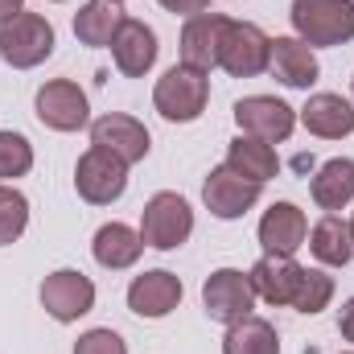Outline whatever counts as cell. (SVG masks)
<instances>
[{"instance_id":"cell-6","label":"cell","mask_w":354,"mask_h":354,"mask_svg":"<svg viewBox=\"0 0 354 354\" xmlns=\"http://www.w3.org/2000/svg\"><path fill=\"white\" fill-rule=\"evenodd\" d=\"M272 62V37L252 21H227L223 33V50H218V66L235 79H256L264 75Z\"/></svg>"},{"instance_id":"cell-22","label":"cell","mask_w":354,"mask_h":354,"mask_svg":"<svg viewBox=\"0 0 354 354\" xmlns=\"http://www.w3.org/2000/svg\"><path fill=\"white\" fill-rule=\"evenodd\" d=\"M124 8L115 0H87L79 12H75V37L91 46V50H111L120 25H124Z\"/></svg>"},{"instance_id":"cell-37","label":"cell","mask_w":354,"mask_h":354,"mask_svg":"<svg viewBox=\"0 0 354 354\" xmlns=\"http://www.w3.org/2000/svg\"><path fill=\"white\" fill-rule=\"evenodd\" d=\"M54 4H58V0H54Z\"/></svg>"},{"instance_id":"cell-10","label":"cell","mask_w":354,"mask_h":354,"mask_svg":"<svg viewBox=\"0 0 354 354\" xmlns=\"http://www.w3.org/2000/svg\"><path fill=\"white\" fill-rule=\"evenodd\" d=\"M235 124L243 136H260L268 145H284L297 128V107L276 95H248L235 103Z\"/></svg>"},{"instance_id":"cell-7","label":"cell","mask_w":354,"mask_h":354,"mask_svg":"<svg viewBox=\"0 0 354 354\" xmlns=\"http://www.w3.org/2000/svg\"><path fill=\"white\" fill-rule=\"evenodd\" d=\"M75 189L91 206H111L128 189V165L120 157H111L107 149L91 145L87 153L79 157V165H75Z\"/></svg>"},{"instance_id":"cell-5","label":"cell","mask_w":354,"mask_h":354,"mask_svg":"<svg viewBox=\"0 0 354 354\" xmlns=\"http://www.w3.org/2000/svg\"><path fill=\"white\" fill-rule=\"evenodd\" d=\"M202 305H206V317L218 322V326H235L243 317H252L256 309V288L248 280V272L239 268H218L206 276L202 284Z\"/></svg>"},{"instance_id":"cell-4","label":"cell","mask_w":354,"mask_h":354,"mask_svg":"<svg viewBox=\"0 0 354 354\" xmlns=\"http://www.w3.org/2000/svg\"><path fill=\"white\" fill-rule=\"evenodd\" d=\"M189 235H194V210H189V202L181 194L161 189V194H153L145 202V210H140V239H145V248L177 252Z\"/></svg>"},{"instance_id":"cell-28","label":"cell","mask_w":354,"mask_h":354,"mask_svg":"<svg viewBox=\"0 0 354 354\" xmlns=\"http://www.w3.org/2000/svg\"><path fill=\"white\" fill-rule=\"evenodd\" d=\"M29 169H33V145H29L21 132L0 128V181L8 185V181L25 177Z\"/></svg>"},{"instance_id":"cell-33","label":"cell","mask_w":354,"mask_h":354,"mask_svg":"<svg viewBox=\"0 0 354 354\" xmlns=\"http://www.w3.org/2000/svg\"><path fill=\"white\" fill-rule=\"evenodd\" d=\"M351 239H354V214H351Z\"/></svg>"},{"instance_id":"cell-11","label":"cell","mask_w":354,"mask_h":354,"mask_svg":"<svg viewBox=\"0 0 354 354\" xmlns=\"http://www.w3.org/2000/svg\"><path fill=\"white\" fill-rule=\"evenodd\" d=\"M260 194H264V185L248 181L243 174H235L227 161H223L218 169H210V177L202 181V202H206V210H210L214 218H223V223L243 218V214L260 202Z\"/></svg>"},{"instance_id":"cell-25","label":"cell","mask_w":354,"mask_h":354,"mask_svg":"<svg viewBox=\"0 0 354 354\" xmlns=\"http://www.w3.org/2000/svg\"><path fill=\"white\" fill-rule=\"evenodd\" d=\"M223 354H280V334L264 317H243L235 326H227L223 334Z\"/></svg>"},{"instance_id":"cell-18","label":"cell","mask_w":354,"mask_h":354,"mask_svg":"<svg viewBox=\"0 0 354 354\" xmlns=\"http://www.w3.org/2000/svg\"><path fill=\"white\" fill-rule=\"evenodd\" d=\"M297 120L313 136H322V140H342V136L354 132V103L342 99V95H334V91H317V95L305 99V107L297 111Z\"/></svg>"},{"instance_id":"cell-2","label":"cell","mask_w":354,"mask_h":354,"mask_svg":"<svg viewBox=\"0 0 354 354\" xmlns=\"http://www.w3.org/2000/svg\"><path fill=\"white\" fill-rule=\"evenodd\" d=\"M206 99H210V79L185 62L169 66L153 87V107L169 124H194L206 111Z\"/></svg>"},{"instance_id":"cell-36","label":"cell","mask_w":354,"mask_h":354,"mask_svg":"<svg viewBox=\"0 0 354 354\" xmlns=\"http://www.w3.org/2000/svg\"><path fill=\"white\" fill-rule=\"evenodd\" d=\"M115 4H124V0H115Z\"/></svg>"},{"instance_id":"cell-3","label":"cell","mask_w":354,"mask_h":354,"mask_svg":"<svg viewBox=\"0 0 354 354\" xmlns=\"http://www.w3.org/2000/svg\"><path fill=\"white\" fill-rule=\"evenodd\" d=\"M58 37H54V25L41 17V12H17L0 25V58L12 66V71H33L41 66L50 54H54Z\"/></svg>"},{"instance_id":"cell-20","label":"cell","mask_w":354,"mask_h":354,"mask_svg":"<svg viewBox=\"0 0 354 354\" xmlns=\"http://www.w3.org/2000/svg\"><path fill=\"white\" fill-rule=\"evenodd\" d=\"M91 252H95V264L99 268H107V272H124V268H132L136 260H140L145 239H140V231L128 227V223H103V227L95 231Z\"/></svg>"},{"instance_id":"cell-16","label":"cell","mask_w":354,"mask_h":354,"mask_svg":"<svg viewBox=\"0 0 354 354\" xmlns=\"http://www.w3.org/2000/svg\"><path fill=\"white\" fill-rule=\"evenodd\" d=\"M157 33H153V25H145V21H124L120 25V33H115V41H111V58H115V71L124 75V79H145L149 71H153V62H157Z\"/></svg>"},{"instance_id":"cell-17","label":"cell","mask_w":354,"mask_h":354,"mask_svg":"<svg viewBox=\"0 0 354 354\" xmlns=\"http://www.w3.org/2000/svg\"><path fill=\"white\" fill-rule=\"evenodd\" d=\"M301 276H305V268L292 256H264L248 272V280L256 288V301H264V305H292V297L301 288Z\"/></svg>"},{"instance_id":"cell-9","label":"cell","mask_w":354,"mask_h":354,"mask_svg":"<svg viewBox=\"0 0 354 354\" xmlns=\"http://www.w3.org/2000/svg\"><path fill=\"white\" fill-rule=\"evenodd\" d=\"M33 111L46 128L54 132H79L91 124V103L87 91L71 79H50L46 87H37V99H33Z\"/></svg>"},{"instance_id":"cell-24","label":"cell","mask_w":354,"mask_h":354,"mask_svg":"<svg viewBox=\"0 0 354 354\" xmlns=\"http://www.w3.org/2000/svg\"><path fill=\"white\" fill-rule=\"evenodd\" d=\"M227 165L235 169V174H243L248 181H256V185H264L272 177L280 174V157H276V149L260 140V136H235L231 140V149H227Z\"/></svg>"},{"instance_id":"cell-27","label":"cell","mask_w":354,"mask_h":354,"mask_svg":"<svg viewBox=\"0 0 354 354\" xmlns=\"http://www.w3.org/2000/svg\"><path fill=\"white\" fill-rule=\"evenodd\" d=\"M330 301H334V276L322 272V268H305L301 288H297V297H292V309L313 317V313H322Z\"/></svg>"},{"instance_id":"cell-12","label":"cell","mask_w":354,"mask_h":354,"mask_svg":"<svg viewBox=\"0 0 354 354\" xmlns=\"http://www.w3.org/2000/svg\"><path fill=\"white\" fill-rule=\"evenodd\" d=\"M91 145L95 149H107L111 157H120L124 165H136L149 157L153 149V136L149 128L136 120V115H124V111H107L91 124Z\"/></svg>"},{"instance_id":"cell-35","label":"cell","mask_w":354,"mask_h":354,"mask_svg":"<svg viewBox=\"0 0 354 354\" xmlns=\"http://www.w3.org/2000/svg\"><path fill=\"white\" fill-rule=\"evenodd\" d=\"M351 91H354V79H351Z\"/></svg>"},{"instance_id":"cell-31","label":"cell","mask_w":354,"mask_h":354,"mask_svg":"<svg viewBox=\"0 0 354 354\" xmlns=\"http://www.w3.org/2000/svg\"><path fill=\"white\" fill-rule=\"evenodd\" d=\"M338 334H342L346 342H354V297L342 305V313H338Z\"/></svg>"},{"instance_id":"cell-26","label":"cell","mask_w":354,"mask_h":354,"mask_svg":"<svg viewBox=\"0 0 354 354\" xmlns=\"http://www.w3.org/2000/svg\"><path fill=\"white\" fill-rule=\"evenodd\" d=\"M29 227V198L17 189V185H4L0 181V248L17 243Z\"/></svg>"},{"instance_id":"cell-14","label":"cell","mask_w":354,"mask_h":354,"mask_svg":"<svg viewBox=\"0 0 354 354\" xmlns=\"http://www.w3.org/2000/svg\"><path fill=\"white\" fill-rule=\"evenodd\" d=\"M227 21L223 12H198L181 25V62L210 75L218 66V50H223V33H227Z\"/></svg>"},{"instance_id":"cell-15","label":"cell","mask_w":354,"mask_h":354,"mask_svg":"<svg viewBox=\"0 0 354 354\" xmlns=\"http://www.w3.org/2000/svg\"><path fill=\"white\" fill-rule=\"evenodd\" d=\"M181 280H177L174 272H165V268H153V272H140L132 284H128V309L136 313V317H149V322H157V317H169L177 305H181Z\"/></svg>"},{"instance_id":"cell-32","label":"cell","mask_w":354,"mask_h":354,"mask_svg":"<svg viewBox=\"0 0 354 354\" xmlns=\"http://www.w3.org/2000/svg\"><path fill=\"white\" fill-rule=\"evenodd\" d=\"M17 12H25V0H0V25L8 17H17Z\"/></svg>"},{"instance_id":"cell-29","label":"cell","mask_w":354,"mask_h":354,"mask_svg":"<svg viewBox=\"0 0 354 354\" xmlns=\"http://www.w3.org/2000/svg\"><path fill=\"white\" fill-rule=\"evenodd\" d=\"M75 354H128V342H124L115 330L99 326V330H87V334L75 342Z\"/></svg>"},{"instance_id":"cell-8","label":"cell","mask_w":354,"mask_h":354,"mask_svg":"<svg viewBox=\"0 0 354 354\" xmlns=\"http://www.w3.org/2000/svg\"><path fill=\"white\" fill-rule=\"evenodd\" d=\"M37 297H41V309L54 322L71 326V322L87 317L91 309H95V280L83 276V272H75V268H58V272H50L41 280Z\"/></svg>"},{"instance_id":"cell-13","label":"cell","mask_w":354,"mask_h":354,"mask_svg":"<svg viewBox=\"0 0 354 354\" xmlns=\"http://www.w3.org/2000/svg\"><path fill=\"white\" fill-rule=\"evenodd\" d=\"M309 239V218L297 202H272L260 218V248L264 256H297Z\"/></svg>"},{"instance_id":"cell-30","label":"cell","mask_w":354,"mask_h":354,"mask_svg":"<svg viewBox=\"0 0 354 354\" xmlns=\"http://www.w3.org/2000/svg\"><path fill=\"white\" fill-rule=\"evenodd\" d=\"M157 4H161L165 12H177V17H185V21L210 8V0H157Z\"/></svg>"},{"instance_id":"cell-23","label":"cell","mask_w":354,"mask_h":354,"mask_svg":"<svg viewBox=\"0 0 354 354\" xmlns=\"http://www.w3.org/2000/svg\"><path fill=\"white\" fill-rule=\"evenodd\" d=\"M309 252L313 260L326 268H346L354 256V239H351V223L342 214H322L309 227Z\"/></svg>"},{"instance_id":"cell-19","label":"cell","mask_w":354,"mask_h":354,"mask_svg":"<svg viewBox=\"0 0 354 354\" xmlns=\"http://www.w3.org/2000/svg\"><path fill=\"white\" fill-rule=\"evenodd\" d=\"M268 71L292 91H309L322 79L313 46H305L301 37H272V62H268Z\"/></svg>"},{"instance_id":"cell-1","label":"cell","mask_w":354,"mask_h":354,"mask_svg":"<svg viewBox=\"0 0 354 354\" xmlns=\"http://www.w3.org/2000/svg\"><path fill=\"white\" fill-rule=\"evenodd\" d=\"M292 29L305 46H346L354 41V0H292Z\"/></svg>"},{"instance_id":"cell-21","label":"cell","mask_w":354,"mask_h":354,"mask_svg":"<svg viewBox=\"0 0 354 354\" xmlns=\"http://www.w3.org/2000/svg\"><path fill=\"white\" fill-rule=\"evenodd\" d=\"M309 194H313V202H317L326 214L346 210L354 202V161L351 157H330V161L313 174Z\"/></svg>"},{"instance_id":"cell-34","label":"cell","mask_w":354,"mask_h":354,"mask_svg":"<svg viewBox=\"0 0 354 354\" xmlns=\"http://www.w3.org/2000/svg\"><path fill=\"white\" fill-rule=\"evenodd\" d=\"M342 354H354V351H342Z\"/></svg>"}]
</instances>
